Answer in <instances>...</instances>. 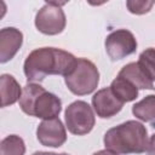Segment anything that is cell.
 <instances>
[{"mask_svg": "<svg viewBox=\"0 0 155 155\" xmlns=\"http://www.w3.org/2000/svg\"><path fill=\"white\" fill-rule=\"evenodd\" d=\"M78 59L69 52L53 47L34 50L24 62V74L28 81H42L47 75L68 76Z\"/></svg>", "mask_w": 155, "mask_h": 155, "instance_id": "1", "label": "cell"}, {"mask_svg": "<svg viewBox=\"0 0 155 155\" xmlns=\"http://www.w3.org/2000/svg\"><path fill=\"white\" fill-rule=\"evenodd\" d=\"M147 128L130 120L110 128L104 136V145L116 154H140L148 149Z\"/></svg>", "mask_w": 155, "mask_h": 155, "instance_id": "2", "label": "cell"}, {"mask_svg": "<svg viewBox=\"0 0 155 155\" xmlns=\"http://www.w3.org/2000/svg\"><path fill=\"white\" fill-rule=\"evenodd\" d=\"M21 109L30 115L42 119H54L61 111V101L54 94L47 92L44 87L35 84L24 86L21 98Z\"/></svg>", "mask_w": 155, "mask_h": 155, "instance_id": "3", "label": "cell"}, {"mask_svg": "<svg viewBox=\"0 0 155 155\" xmlns=\"http://www.w3.org/2000/svg\"><path fill=\"white\" fill-rule=\"evenodd\" d=\"M99 81V73L96 65L86 59L78 58L74 70L65 76V84L74 94H88L97 87Z\"/></svg>", "mask_w": 155, "mask_h": 155, "instance_id": "4", "label": "cell"}, {"mask_svg": "<svg viewBox=\"0 0 155 155\" xmlns=\"http://www.w3.org/2000/svg\"><path fill=\"white\" fill-rule=\"evenodd\" d=\"M65 124L73 134L88 133L94 126V115L91 107L84 101L71 103L65 110Z\"/></svg>", "mask_w": 155, "mask_h": 155, "instance_id": "5", "label": "cell"}, {"mask_svg": "<svg viewBox=\"0 0 155 155\" xmlns=\"http://www.w3.org/2000/svg\"><path fill=\"white\" fill-rule=\"evenodd\" d=\"M58 2H47L36 15L35 25L36 28L48 35L61 33L65 27V16L59 7Z\"/></svg>", "mask_w": 155, "mask_h": 155, "instance_id": "6", "label": "cell"}, {"mask_svg": "<svg viewBox=\"0 0 155 155\" xmlns=\"http://www.w3.org/2000/svg\"><path fill=\"white\" fill-rule=\"evenodd\" d=\"M137 48V41L133 34L126 29H119L110 33L105 39V51L111 61H119L132 54Z\"/></svg>", "mask_w": 155, "mask_h": 155, "instance_id": "7", "label": "cell"}, {"mask_svg": "<svg viewBox=\"0 0 155 155\" xmlns=\"http://www.w3.org/2000/svg\"><path fill=\"white\" fill-rule=\"evenodd\" d=\"M36 136L42 145L54 148L61 147L67 139L64 126L58 117L42 121L36 130Z\"/></svg>", "mask_w": 155, "mask_h": 155, "instance_id": "8", "label": "cell"}, {"mask_svg": "<svg viewBox=\"0 0 155 155\" xmlns=\"http://www.w3.org/2000/svg\"><path fill=\"white\" fill-rule=\"evenodd\" d=\"M92 105L101 117H111L113 115L117 114L124 103L116 98V96L113 93L110 87L99 90L93 97H92Z\"/></svg>", "mask_w": 155, "mask_h": 155, "instance_id": "9", "label": "cell"}, {"mask_svg": "<svg viewBox=\"0 0 155 155\" xmlns=\"http://www.w3.org/2000/svg\"><path fill=\"white\" fill-rule=\"evenodd\" d=\"M22 33L16 28H4L0 31V62L10 61L22 45Z\"/></svg>", "mask_w": 155, "mask_h": 155, "instance_id": "10", "label": "cell"}, {"mask_svg": "<svg viewBox=\"0 0 155 155\" xmlns=\"http://www.w3.org/2000/svg\"><path fill=\"white\" fill-rule=\"evenodd\" d=\"M119 76L128 80L131 84H133L137 88H143V90H154V84L153 81L147 76V74L143 71V69L139 67L138 63H130L125 65L120 73Z\"/></svg>", "mask_w": 155, "mask_h": 155, "instance_id": "11", "label": "cell"}, {"mask_svg": "<svg viewBox=\"0 0 155 155\" xmlns=\"http://www.w3.org/2000/svg\"><path fill=\"white\" fill-rule=\"evenodd\" d=\"M0 93H1V107L13 104L21 98V88L13 76L4 74L0 79Z\"/></svg>", "mask_w": 155, "mask_h": 155, "instance_id": "12", "label": "cell"}, {"mask_svg": "<svg viewBox=\"0 0 155 155\" xmlns=\"http://www.w3.org/2000/svg\"><path fill=\"white\" fill-rule=\"evenodd\" d=\"M110 88L113 91V93L116 96L117 99H120L122 103L125 102H131L133 99H136L137 94H138V88L131 84L128 80L117 76L110 85Z\"/></svg>", "mask_w": 155, "mask_h": 155, "instance_id": "13", "label": "cell"}, {"mask_svg": "<svg viewBox=\"0 0 155 155\" xmlns=\"http://www.w3.org/2000/svg\"><path fill=\"white\" fill-rule=\"evenodd\" d=\"M132 113L136 117L145 122H151L155 120V96H147L140 102L136 103L132 108Z\"/></svg>", "mask_w": 155, "mask_h": 155, "instance_id": "14", "label": "cell"}, {"mask_svg": "<svg viewBox=\"0 0 155 155\" xmlns=\"http://www.w3.org/2000/svg\"><path fill=\"white\" fill-rule=\"evenodd\" d=\"M24 142L18 136H8L4 138L1 142L0 155H24Z\"/></svg>", "mask_w": 155, "mask_h": 155, "instance_id": "15", "label": "cell"}, {"mask_svg": "<svg viewBox=\"0 0 155 155\" xmlns=\"http://www.w3.org/2000/svg\"><path fill=\"white\" fill-rule=\"evenodd\" d=\"M147 76L154 81L155 80V48H148L143 51L139 56V61L137 62Z\"/></svg>", "mask_w": 155, "mask_h": 155, "instance_id": "16", "label": "cell"}, {"mask_svg": "<svg viewBox=\"0 0 155 155\" xmlns=\"http://www.w3.org/2000/svg\"><path fill=\"white\" fill-rule=\"evenodd\" d=\"M154 5V2H145V1H127V7L132 13H144L150 10V7Z\"/></svg>", "mask_w": 155, "mask_h": 155, "instance_id": "17", "label": "cell"}, {"mask_svg": "<svg viewBox=\"0 0 155 155\" xmlns=\"http://www.w3.org/2000/svg\"><path fill=\"white\" fill-rule=\"evenodd\" d=\"M147 154H148V155H155V133H154V134L151 136V138L149 139Z\"/></svg>", "mask_w": 155, "mask_h": 155, "instance_id": "18", "label": "cell"}, {"mask_svg": "<svg viewBox=\"0 0 155 155\" xmlns=\"http://www.w3.org/2000/svg\"><path fill=\"white\" fill-rule=\"evenodd\" d=\"M93 155H117L116 153H114V151H111V150H101V151H97V153H94Z\"/></svg>", "mask_w": 155, "mask_h": 155, "instance_id": "19", "label": "cell"}, {"mask_svg": "<svg viewBox=\"0 0 155 155\" xmlns=\"http://www.w3.org/2000/svg\"><path fill=\"white\" fill-rule=\"evenodd\" d=\"M33 155H68V154H65V153L56 154V153H47V151H38V153H34Z\"/></svg>", "mask_w": 155, "mask_h": 155, "instance_id": "20", "label": "cell"}]
</instances>
